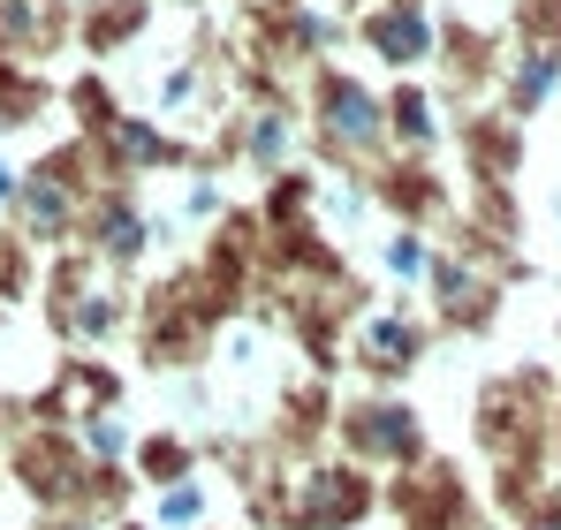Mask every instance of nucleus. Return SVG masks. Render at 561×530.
Returning <instances> with one entry per match:
<instances>
[{
	"instance_id": "f257e3e1",
	"label": "nucleus",
	"mask_w": 561,
	"mask_h": 530,
	"mask_svg": "<svg viewBox=\"0 0 561 530\" xmlns=\"http://www.w3.org/2000/svg\"><path fill=\"white\" fill-rule=\"evenodd\" d=\"M373 516V477L357 462H319L296 485V530H350Z\"/></svg>"
},
{
	"instance_id": "f03ea898",
	"label": "nucleus",
	"mask_w": 561,
	"mask_h": 530,
	"mask_svg": "<svg viewBox=\"0 0 561 530\" xmlns=\"http://www.w3.org/2000/svg\"><path fill=\"white\" fill-rule=\"evenodd\" d=\"M342 433H350L357 462H417V447H425V425L402 402H357Z\"/></svg>"
},
{
	"instance_id": "7ed1b4c3",
	"label": "nucleus",
	"mask_w": 561,
	"mask_h": 530,
	"mask_svg": "<svg viewBox=\"0 0 561 530\" xmlns=\"http://www.w3.org/2000/svg\"><path fill=\"white\" fill-rule=\"evenodd\" d=\"M160 523H168V530L205 523V485H197V477H190V485H168V493H160Z\"/></svg>"
},
{
	"instance_id": "20e7f679",
	"label": "nucleus",
	"mask_w": 561,
	"mask_h": 530,
	"mask_svg": "<svg viewBox=\"0 0 561 530\" xmlns=\"http://www.w3.org/2000/svg\"><path fill=\"white\" fill-rule=\"evenodd\" d=\"M524 530H561V500H547V508H539V516H531Z\"/></svg>"
},
{
	"instance_id": "39448f33",
	"label": "nucleus",
	"mask_w": 561,
	"mask_h": 530,
	"mask_svg": "<svg viewBox=\"0 0 561 530\" xmlns=\"http://www.w3.org/2000/svg\"><path fill=\"white\" fill-rule=\"evenodd\" d=\"M54 530H106V523H92V516H77V523H54Z\"/></svg>"
}]
</instances>
